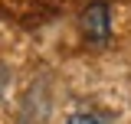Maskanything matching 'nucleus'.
<instances>
[{
  "mask_svg": "<svg viewBox=\"0 0 131 124\" xmlns=\"http://www.w3.org/2000/svg\"><path fill=\"white\" fill-rule=\"evenodd\" d=\"M82 33H85L89 43H105L108 39V33H112V10H108L105 0H95V3L85 7V13H82Z\"/></svg>",
  "mask_w": 131,
  "mask_h": 124,
  "instance_id": "obj_1",
  "label": "nucleus"
},
{
  "mask_svg": "<svg viewBox=\"0 0 131 124\" xmlns=\"http://www.w3.org/2000/svg\"><path fill=\"white\" fill-rule=\"evenodd\" d=\"M66 124H108L102 114H92V111H79V114H72Z\"/></svg>",
  "mask_w": 131,
  "mask_h": 124,
  "instance_id": "obj_2",
  "label": "nucleus"
}]
</instances>
